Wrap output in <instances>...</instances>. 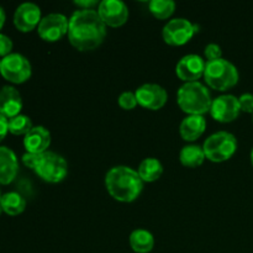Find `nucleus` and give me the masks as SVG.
<instances>
[{
	"instance_id": "2",
	"label": "nucleus",
	"mask_w": 253,
	"mask_h": 253,
	"mask_svg": "<svg viewBox=\"0 0 253 253\" xmlns=\"http://www.w3.org/2000/svg\"><path fill=\"white\" fill-rule=\"evenodd\" d=\"M105 187L115 200L131 203L140 197L143 189V180L137 170L127 166H116L106 173Z\"/></svg>"
},
{
	"instance_id": "36",
	"label": "nucleus",
	"mask_w": 253,
	"mask_h": 253,
	"mask_svg": "<svg viewBox=\"0 0 253 253\" xmlns=\"http://www.w3.org/2000/svg\"><path fill=\"white\" fill-rule=\"evenodd\" d=\"M1 197H2V195H1V193H0V200H1Z\"/></svg>"
},
{
	"instance_id": "27",
	"label": "nucleus",
	"mask_w": 253,
	"mask_h": 253,
	"mask_svg": "<svg viewBox=\"0 0 253 253\" xmlns=\"http://www.w3.org/2000/svg\"><path fill=\"white\" fill-rule=\"evenodd\" d=\"M41 155L39 153H30L26 152L24 156H22V163L26 166L27 168H31V169H36L37 166H39L40 161H41Z\"/></svg>"
},
{
	"instance_id": "30",
	"label": "nucleus",
	"mask_w": 253,
	"mask_h": 253,
	"mask_svg": "<svg viewBox=\"0 0 253 253\" xmlns=\"http://www.w3.org/2000/svg\"><path fill=\"white\" fill-rule=\"evenodd\" d=\"M7 132H9V119L0 114V142L4 140Z\"/></svg>"
},
{
	"instance_id": "13",
	"label": "nucleus",
	"mask_w": 253,
	"mask_h": 253,
	"mask_svg": "<svg viewBox=\"0 0 253 253\" xmlns=\"http://www.w3.org/2000/svg\"><path fill=\"white\" fill-rule=\"evenodd\" d=\"M205 64L207 62L198 54H187L182 57L175 66V73L180 81L185 83L198 82L202 77H204Z\"/></svg>"
},
{
	"instance_id": "15",
	"label": "nucleus",
	"mask_w": 253,
	"mask_h": 253,
	"mask_svg": "<svg viewBox=\"0 0 253 253\" xmlns=\"http://www.w3.org/2000/svg\"><path fill=\"white\" fill-rule=\"evenodd\" d=\"M22 109L21 94L11 85H4L0 89V114L6 119L20 115Z\"/></svg>"
},
{
	"instance_id": "33",
	"label": "nucleus",
	"mask_w": 253,
	"mask_h": 253,
	"mask_svg": "<svg viewBox=\"0 0 253 253\" xmlns=\"http://www.w3.org/2000/svg\"><path fill=\"white\" fill-rule=\"evenodd\" d=\"M251 162H252V166H253V148H252V151H251Z\"/></svg>"
},
{
	"instance_id": "22",
	"label": "nucleus",
	"mask_w": 253,
	"mask_h": 253,
	"mask_svg": "<svg viewBox=\"0 0 253 253\" xmlns=\"http://www.w3.org/2000/svg\"><path fill=\"white\" fill-rule=\"evenodd\" d=\"M205 153L202 146L188 145L182 148L179 153V160L184 167L197 168L202 166L205 161Z\"/></svg>"
},
{
	"instance_id": "25",
	"label": "nucleus",
	"mask_w": 253,
	"mask_h": 253,
	"mask_svg": "<svg viewBox=\"0 0 253 253\" xmlns=\"http://www.w3.org/2000/svg\"><path fill=\"white\" fill-rule=\"evenodd\" d=\"M119 105L124 109V110H132L137 105V99H136L135 93L132 91H124L118 99Z\"/></svg>"
},
{
	"instance_id": "1",
	"label": "nucleus",
	"mask_w": 253,
	"mask_h": 253,
	"mask_svg": "<svg viewBox=\"0 0 253 253\" xmlns=\"http://www.w3.org/2000/svg\"><path fill=\"white\" fill-rule=\"evenodd\" d=\"M106 26L94 9H79L69 17L68 40L78 51H91L103 43Z\"/></svg>"
},
{
	"instance_id": "11",
	"label": "nucleus",
	"mask_w": 253,
	"mask_h": 253,
	"mask_svg": "<svg viewBox=\"0 0 253 253\" xmlns=\"http://www.w3.org/2000/svg\"><path fill=\"white\" fill-rule=\"evenodd\" d=\"M96 11L105 26L120 27L128 19V7L121 0H103L99 2Z\"/></svg>"
},
{
	"instance_id": "35",
	"label": "nucleus",
	"mask_w": 253,
	"mask_h": 253,
	"mask_svg": "<svg viewBox=\"0 0 253 253\" xmlns=\"http://www.w3.org/2000/svg\"><path fill=\"white\" fill-rule=\"evenodd\" d=\"M0 69H1V59H0Z\"/></svg>"
},
{
	"instance_id": "24",
	"label": "nucleus",
	"mask_w": 253,
	"mask_h": 253,
	"mask_svg": "<svg viewBox=\"0 0 253 253\" xmlns=\"http://www.w3.org/2000/svg\"><path fill=\"white\" fill-rule=\"evenodd\" d=\"M32 127L34 126H32L31 119L26 115L20 114V115L15 116V118L9 119V132L12 133V135L25 136Z\"/></svg>"
},
{
	"instance_id": "12",
	"label": "nucleus",
	"mask_w": 253,
	"mask_h": 253,
	"mask_svg": "<svg viewBox=\"0 0 253 253\" xmlns=\"http://www.w3.org/2000/svg\"><path fill=\"white\" fill-rule=\"evenodd\" d=\"M135 95L138 105L148 110H160L168 100V94L166 89L153 83L138 86L137 90L135 91Z\"/></svg>"
},
{
	"instance_id": "19",
	"label": "nucleus",
	"mask_w": 253,
	"mask_h": 253,
	"mask_svg": "<svg viewBox=\"0 0 253 253\" xmlns=\"http://www.w3.org/2000/svg\"><path fill=\"white\" fill-rule=\"evenodd\" d=\"M130 246L136 253H148L155 246V237L145 229H136L130 235Z\"/></svg>"
},
{
	"instance_id": "6",
	"label": "nucleus",
	"mask_w": 253,
	"mask_h": 253,
	"mask_svg": "<svg viewBox=\"0 0 253 253\" xmlns=\"http://www.w3.org/2000/svg\"><path fill=\"white\" fill-rule=\"evenodd\" d=\"M41 179L48 183H59L66 178L68 173V163L56 152L42 153L41 161L35 169Z\"/></svg>"
},
{
	"instance_id": "7",
	"label": "nucleus",
	"mask_w": 253,
	"mask_h": 253,
	"mask_svg": "<svg viewBox=\"0 0 253 253\" xmlns=\"http://www.w3.org/2000/svg\"><path fill=\"white\" fill-rule=\"evenodd\" d=\"M31 63L25 56L20 53H10L1 59L0 74L14 84H21L29 81L31 77Z\"/></svg>"
},
{
	"instance_id": "8",
	"label": "nucleus",
	"mask_w": 253,
	"mask_h": 253,
	"mask_svg": "<svg viewBox=\"0 0 253 253\" xmlns=\"http://www.w3.org/2000/svg\"><path fill=\"white\" fill-rule=\"evenodd\" d=\"M198 32V25L192 24L189 20L175 17L169 20L162 30V37L169 46H183L190 41Z\"/></svg>"
},
{
	"instance_id": "29",
	"label": "nucleus",
	"mask_w": 253,
	"mask_h": 253,
	"mask_svg": "<svg viewBox=\"0 0 253 253\" xmlns=\"http://www.w3.org/2000/svg\"><path fill=\"white\" fill-rule=\"evenodd\" d=\"M12 41L9 36L4 34H0V56L6 57L11 53L12 49Z\"/></svg>"
},
{
	"instance_id": "18",
	"label": "nucleus",
	"mask_w": 253,
	"mask_h": 253,
	"mask_svg": "<svg viewBox=\"0 0 253 253\" xmlns=\"http://www.w3.org/2000/svg\"><path fill=\"white\" fill-rule=\"evenodd\" d=\"M207 128V120L203 115H188L183 119L179 126V132L183 140L195 141L199 138Z\"/></svg>"
},
{
	"instance_id": "20",
	"label": "nucleus",
	"mask_w": 253,
	"mask_h": 253,
	"mask_svg": "<svg viewBox=\"0 0 253 253\" xmlns=\"http://www.w3.org/2000/svg\"><path fill=\"white\" fill-rule=\"evenodd\" d=\"M137 173L141 177V179L143 180V183L156 182V180L160 179L161 175L163 174V166L157 158H145V160L140 163V166H138Z\"/></svg>"
},
{
	"instance_id": "17",
	"label": "nucleus",
	"mask_w": 253,
	"mask_h": 253,
	"mask_svg": "<svg viewBox=\"0 0 253 253\" xmlns=\"http://www.w3.org/2000/svg\"><path fill=\"white\" fill-rule=\"evenodd\" d=\"M19 172V162L14 151L0 146V184H10Z\"/></svg>"
},
{
	"instance_id": "14",
	"label": "nucleus",
	"mask_w": 253,
	"mask_h": 253,
	"mask_svg": "<svg viewBox=\"0 0 253 253\" xmlns=\"http://www.w3.org/2000/svg\"><path fill=\"white\" fill-rule=\"evenodd\" d=\"M41 20V9L34 2H24L15 10L14 25L21 32H30L39 27Z\"/></svg>"
},
{
	"instance_id": "4",
	"label": "nucleus",
	"mask_w": 253,
	"mask_h": 253,
	"mask_svg": "<svg viewBox=\"0 0 253 253\" xmlns=\"http://www.w3.org/2000/svg\"><path fill=\"white\" fill-rule=\"evenodd\" d=\"M239 71L236 66L225 58L207 61L204 79L210 88L225 91L235 86L239 82Z\"/></svg>"
},
{
	"instance_id": "21",
	"label": "nucleus",
	"mask_w": 253,
	"mask_h": 253,
	"mask_svg": "<svg viewBox=\"0 0 253 253\" xmlns=\"http://www.w3.org/2000/svg\"><path fill=\"white\" fill-rule=\"evenodd\" d=\"M0 205L2 208V211L10 216H16L26 209V200L24 199L21 194L16 192L5 193L0 200Z\"/></svg>"
},
{
	"instance_id": "31",
	"label": "nucleus",
	"mask_w": 253,
	"mask_h": 253,
	"mask_svg": "<svg viewBox=\"0 0 253 253\" xmlns=\"http://www.w3.org/2000/svg\"><path fill=\"white\" fill-rule=\"evenodd\" d=\"M74 4L77 5L78 7H81V9H93L94 6H96V5H99V2L96 1V0H77V1H74Z\"/></svg>"
},
{
	"instance_id": "28",
	"label": "nucleus",
	"mask_w": 253,
	"mask_h": 253,
	"mask_svg": "<svg viewBox=\"0 0 253 253\" xmlns=\"http://www.w3.org/2000/svg\"><path fill=\"white\" fill-rule=\"evenodd\" d=\"M240 108H241V111L244 113L253 114V94L246 93L242 94L239 98Z\"/></svg>"
},
{
	"instance_id": "23",
	"label": "nucleus",
	"mask_w": 253,
	"mask_h": 253,
	"mask_svg": "<svg viewBox=\"0 0 253 253\" xmlns=\"http://www.w3.org/2000/svg\"><path fill=\"white\" fill-rule=\"evenodd\" d=\"M151 14L160 20H166L173 15L175 10V2L172 0H152L148 4Z\"/></svg>"
},
{
	"instance_id": "3",
	"label": "nucleus",
	"mask_w": 253,
	"mask_h": 253,
	"mask_svg": "<svg viewBox=\"0 0 253 253\" xmlns=\"http://www.w3.org/2000/svg\"><path fill=\"white\" fill-rule=\"evenodd\" d=\"M177 103L189 115H204L209 113L212 99L210 91L199 82L184 83L177 93Z\"/></svg>"
},
{
	"instance_id": "26",
	"label": "nucleus",
	"mask_w": 253,
	"mask_h": 253,
	"mask_svg": "<svg viewBox=\"0 0 253 253\" xmlns=\"http://www.w3.org/2000/svg\"><path fill=\"white\" fill-rule=\"evenodd\" d=\"M204 54L208 61L222 58V49L217 43H209L204 49Z\"/></svg>"
},
{
	"instance_id": "37",
	"label": "nucleus",
	"mask_w": 253,
	"mask_h": 253,
	"mask_svg": "<svg viewBox=\"0 0 253 253\" xmlns=\"http://www.w3.org/2000/svg\"><path fill=\"white\" fill-rule=\"evenodd\" d=\"M252 116H253V114H252Z\"/></svg>"
},
{
	"instance_id": "34",
	"label": "nucleus",
	"mask_w": 253,
	"mask_h": 253,
	"mask_svg": "<svg viewBox=\"0 0 253 253\" xmlns=\"http://www.w3.org/2000/svg\"><path fill=\"white\" fill-rule=\"evenodd\" d=\"M1 212H2V208H1V205H0V215H1Z\"/></svg>"
},
{
	"instance_id": "32",
	"label": "nucleus",
	"mask_w": 253,
	"mask_h": 253,
	"mask_svg": "<svg viewBox=\"0 0 253 253\" xmlns=\"http://www.w3.org/2000/svg\"><path fill=\"white\" fill-rule=\"evenodd\" d=\"M5 19H6V16H5V11H4V9L0 6V30H1L2 26H4Z\"/></svg>"
},
{
	"instance_id": "10",
	"label": "nucleus",
	"mask_w": 253,
	"mask_h": 253,
	"mask_svg": "<svg viewBox=\"0 0 253 253\" xmlns=\"http://www.w3.org/2000/svg\"><path fill=\"white\" fill-rule=\"evenodd\" d=\"M209 113L211 118L219 123H232L239 118L240 113H241L239 98L230 95V94L217 96L216 99L212 100Z\"/></svg>"
},
{
	"instance_id": "16",
	"label": "nucleus",
	"mask_w": 253,
	"mask_h": 253,
	"mask_svg": "<svg viewBox=\"0 0 253 253\" xmlns=\"http://www.w3.org/2000/svg\"><path fill=\"white\" fill-rule=\"evenodd\" d=\"M49 145H51V133L43 126H34L24 137L26 152L41 155L47 152Z\"/></svg>"
},
{
	"instance_id": "9",
	"label": "nucleus",
	"mask_w": 253,
	"mask_h": 253,
	"mask_svg": "<svg viewBox=\"0 0 253 253\" xmlns=\"http://www.w3.org/2000/svg\"><path fill=\"white\" fill-rule=\"evenodd\" d=\"M69 20L63 14L53 12L42 17L37 32L43 41L56 42L68 34Z\"/></svg>"
},
{
	"instance_id": "5",
	"label": "nucleus",
	"mask_w": 253,
	"mask_h": 253,
	"mask_svg": "<svg viewBox=\"0 0 253 253\" xmlns=\"http://www.w3.org/2000/svg\"><path fill=\"white\" fill-rule=\"evenodd\" d=\"M205 157L211 162H225L236 153L237 140L232 133L219 131L205 140L203 145Z\"/></svg>"
}]
</instances>
